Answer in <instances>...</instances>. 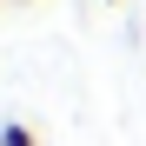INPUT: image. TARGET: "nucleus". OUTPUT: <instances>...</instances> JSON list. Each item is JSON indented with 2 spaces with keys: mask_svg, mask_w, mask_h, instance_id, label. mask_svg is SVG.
<instances>
[{
  "mask_svg": "<svg viewBox=\"0 0 146 146\" xmlns=\"http://www.w3.org/2000/svg\"><path fill=\"white\" fill-rule=\"evenodd\" d=\"M0 146H33V133L20 126V119H7V126H0Z\"/></svg>",
  "mask_w": 146,
  "mask_h": 146,
  "instance_id": "f257e3e1",
  "label": "nucleus"
}]
</instances>
